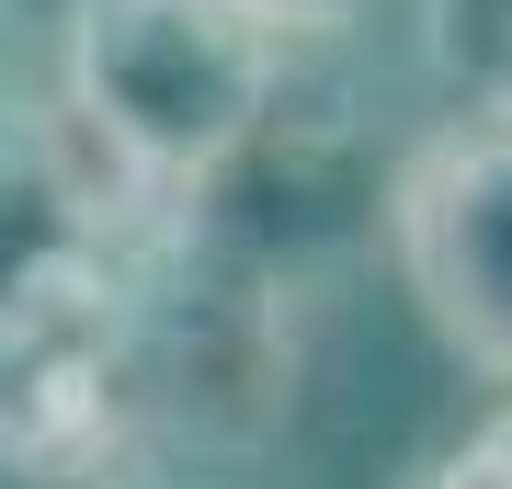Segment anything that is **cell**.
I'll list each match as a JSON object with an SVG mask.
<instances>
[{"instance_id": "cell-6", "label": "cell", "mask_w": 512, "mask_h": 489, "mask_svg": "<svg viewBox=\"0 0 512 489\" xmlns=\"http://www.w3.org/2000/svg\"><path fill=\"white\" fill-rule=\"evenodd\" d=\"M399 489H512V399H501L490 421H467V433L444 444L433 467H410Z\"/></svg>"}, {"instance_id": "cell-2", "label": "cell", "mask_w": 512, "mask_h": 489, "mask_svg": "<svg viewBox=\"0 0 512 489\" xmlns=\"http://www.w3.org/2000/svg\"><path fill=\"white\" fill-rule=\"evenodd\" d=\"M387 251H399V285L421 296L433 342L467 376L512 387V126L501 114H444L387 171Z\"/></svg>"}, {"instance_id": "cell-7", "label": "cell", "mask_w": 512, "mask_h": 489, "mask_svg": "<svg viewBox=\"0 0 512 489\" xmlns=\"http://www.w3.org/2000/svg\"><path fill=\"white\" fill-rule=\"evenodd\" d=\"M239 12H251V23H274V35H330L353 0H239Z\"/></svg>"}, {"instance_id": "cell-4", "label": "cell", "mask_w": 512, "mask_h": 489, "mask_svg": "<svg viewBox=\"0 0 512 489\" xmlns=\"http://www.w3.org/2000/svg\"><path fill=\"white\" fill-rule=\"evenodd\" d=\"M0 489H148L137 444L80 399H23L0 410Z\"/></svg>"}, {"instance_id": "cell-5", "label": "cell", "mask_w": 512, "mask_h": 489, "mask_svg": "<svg viewBox=\"0 0 512 489\" xmlns=\"http://www.w3.org/2000/svg\"><path fill=\"white\" fill-rule=\"evenodd\" d=\"M421 46L467 114L512 126V0H421Z\"/></svg>"}, {"instance_id": "cell-3", "label": "cell", "mask_w": 512, "mask_h": 489, "mask_svg": "<svg viewBox=\"0 0 512 489\" xmlns=\"http://www.w3.org/2000/svg\"><path fill=\"white\" fill-rule=\"evenodd\" d=\"M126 217L137 205L92 160V137L0 91V353H46L57 330L103 319Z\"/></svg>"}, {"instance_id": "cell-1", "label": "cell", "mask_w": 512, "mask_h": 489, "mask_svg": "<svg viewBox=\"0 0 512 489\" xmlns=\"http://www.w3.org/2000/svg\"><path fill=\"white\" fill-rule=\"evenodd\" d=\"M285 35L239 0H69V126L126 205H194L262 137Z\"/></svg>"}]
</instances>
